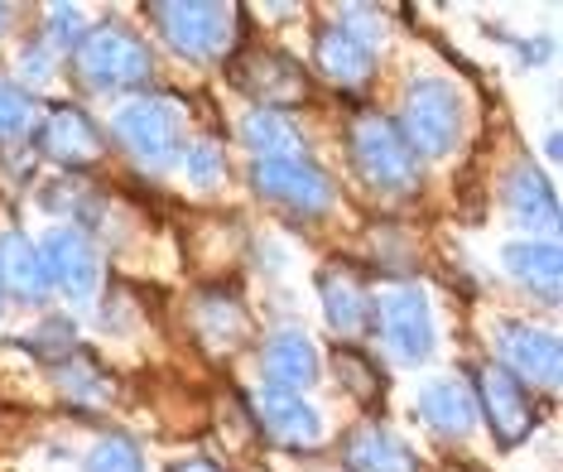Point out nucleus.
Returning <instances> with one entry per match:
<instances>
[{"mask_svg": "<svg viewBox=\"0 0 563 472\" xmlns=\"http://www.w3.org/2000/svg\"><path fill=\"white\" fill-rule=\"evenodd\" d=\"M101 150H107V140H101L97 121L87 117L82 107H54L44 121V155L58 160L63 169H92L101 160Z\"/></svg>", "mask_w": 563, "mask_h": 472, "instance_id": "obj_13", "label": "nucleus"}, {"mask_svg": "<svg viewBox=\"0 0 563 472\" xmlns=\"http://www.w3.org/2000/svg\"><path fill=\"white\" fill-rule=\"evenodd\" d=\"M58 391L68 395V405H78V410H107V405L117 400V381L87 352L58 356Z\"/></svg>", "mask_w": 563, "mask_h": 472, "instance_id": "obj_22", "label": "nucleus"}, {"mask_svg": "<svg viewBox=\"0 0 563 472\" xmlns=\"http://www.w3.org/2000/svg\"><path fill=\"white\" fill-rule=\"evenodd\" d=\"M48 34L58 44H82L87 24H82V10L78 6H48Z\"/></svg>", "mask_w": 563, "mask_h": 472, "instance_id": "obj_30", "label": "nucleus"}, {"mask_svg": "<svg viewBox=\"0 0 563 472\" xmlns=\"http://www.w3.org/2000/svg\"><path fill=\"white\" fill-rule=\"evenodd\" d=\"M251 415L265 439L279 443V449L299 453V449H318V443H323V415H318L299 391H275V386L255 391Z\"/></svg>", "mask_w": 563, "mask_h": 472, "instance_id": "obj_11", "label": "nucleus"}, {"mask_svg": "<svg viewBox=\"0 0 563 472\" xmlns=\"http://www.w3.org/2000/svg\"><path fill=\"white\" fill-rule=\"evenodd\" d=\"M342 463L347 472H419V458L380 425H362L342 439Z\"/></svg>", "mask_w": 563, "mask_h": 472, "instance_id": "obj_18", "label": "nucleus"}, {"mask_svg": "<svg viewBox=\"0 0 563 472\" xmlns=\"http://www.w3.org/2000/svg\"><path fill=\"white\" fill-rule=\"evenodd\" d=\"M405 145L424 160H443L453 155V145L463 140V101H457L453 83L443 78H415L405 87V107H400V125Z\"/></svg>", "mask_w": 563, "mask_h": 472, "instance_id": "obj_3", "label": "nucleus"}, {"mask_svg": "<svg viewBox=\"0 0 563 472\" xmlns=\"http://www.w3.org/2000/svg\"><path fill=\"white\" fill-rule=\"evenodd\" d=\"M0 289L20 304L48 299V275H44L40 246L24 232H0Z\"/></svg>", "mask_w": 563, "mask_h": 472, "instance_id": "obj_17", "label": "nucleus"}, {"mask_svg": "<svg viewBox=\"0 0 563 472\" xmlns=\"http://www.w3.org/2000/svg\"><path fill=\"white\" fill-rule=\"evenodd\" d=\"M338 30H347L356 44H366V48H371V54H376L380 34H386V30H380V15H376V10H366V6H347V10H342Z\"/></svg>", "mask_w": 563, "mask_h": 472, "instance_id": "obj_29", "label": "nucleus"}, {"mask_svg": "<svg viewBox=\"0 0 563 472\" xmlns=\"http://www.w3.org/2000/svg\"><path fill=\"white\" fill-rule=\"evenodd\" d=\"M501 265L510 279L534 289L544 304H559V246L554 241H510L501 251Z\"/></svg>", "mask_w": 563, "mask_h": 472, "instance_id": "obj_20", "label": "nucleus"}, {"mask_svg": "<svg viewBox=\"0 0 563 472\" xmlns=\"http://www.w3.org/2000/svg\"><path fill=\"white\" fill-rule=\"evenodd\" d=\"M198 328H202V338H208L217 352H232L241 342V333H246V318H241V309L232 299H212L208 309L198 314Z\"/></svg>", "mask_w": 563, "mask_h": 472, "instance_id": "obj_24", "label": "nucleus"}, {"mask_svg": "<svg viewBox=\"0 0 563 472\" xmlns=\"http://www.w3.org/2000/svg\"><path fill=\"white\" fill-rule=\"evenodd\" d=\"M313 63H318V73L338 87H366L371 73H376L371 48L356 44L347 30H338V24H323V30L313 34Z\"/></svg>", "mask_w": 563, "mask_h": 472, "instance_id": "obj_16", "label": "nucleus"}, {"mask_svg": "<svg viewBox=\"0 0 563 472\" xmlns=\"http://www.w3.org/2000/svg\"><path fill=\"white\" fill-rule=\"evenodd\" d=\"M371 318L380 323V338L395 362L405 366H424L433 356V314H429V299L424 289L415 285H390L371 299Z\"/></svg>", "mask_w": 563, "mask_h": 472, "instance_id": "obj_6", "label": "nucleus"}, {"mask_svg": "<svg viewBox=\"0 0 563 472\" xmlns=\"http://www.w3.org/2000/svg\"><path fill=\"white\" fill-rule=\"evenodd\" d=\"M419 415H424L429 429L448 433V439H463V433H472V425H477V400H472V391L463 381L439 376L419 391Z\"/></svg>", "mask_w": 563, "mask_h": 472, "instance_id": "obj_19", "label": "nucleus"}, {"mask_svg": "<svg viewBox=\"0 0 563 472\" xmlns=\"http://www.w3.org/2000/svg\"><path fill=\"white\" fill-rule=\"evenodd\" d=\"M261 366L275 391H309L318 381V348L299 328H279V333L265 338Z\"/></svg>", "mask_w": 563, "mask_h": 472, "instance_id": "obj_15", "label": "nucleus"}, {"mask_svg": "<svg viewBox=\"0 0 563 472\" xmlns=\"http://www.w3.org/2000/svg\"><path fill=\"white\" fill-rule=\"evenodd\" d=\"M338 376L356 391V400H362V405H376V400H380V376H376V366L362 362L356 352H338Z\"/></svg>", "mask_w": 563, "mask_h": 472, "instance_id": "obj_27", "label": "nucleus"}, {"mask_svg": "<svg viewBox=\"0 0 563 472\" xmlns=\"http://www.w3.org/2000/svg\"><path fill=\"white\" fill-rule=\"evenodd\" d=\"M501 366L520 381V386L530 381V386L559 391V366H563L559 338L549 333V328L506 323V328H501Z\"/></svg>", "mask_w": 563, "mask_h": 472, "instance_id": "obj_12", "label": "nucleus"}, {"mask_svg": "<svg viewBox=\"0 0 563 472\" xmlns=\"http://www.w3.org/2000/svg\"><path fill=\"white\" fill-rule=\"evenodd\" d=\"M352 160L362 178L371 188H380V194H415L419 174H415V150L405 145V135L395 131L386 117H356L352 125Z\"/></svg>", "mask_w": 563, "mask_h": 472, "instance_id": "obj_5", "label": "nucleus"}, {"mask_svg": "<svg viewBox=\"0 0 563 472\" xmlns=\"http://www.w3.org/2000/svg\"><path fill=\"white\" fill-rule=\"evenodd\" d=\"M506 208L530 232H559V198L540 169H516L506 184Z\"/></svg>", "mask_w": 563, "mask_h": 472, "instance_id": "obj_21", "label": "nucleus"}, {"mask_svg": "<svg viewBox=\"0 0 563 472\" xmlns=\"http://www.w3.org/2000/svg\"><path fill=\"white\" fill-rule=\"evenodd\" d=\"M150 48L135 34L117 30V24H97L82 34V44L73 48V73L92 92H135L150 83Z\"/></svg>", "mask_w": 563, "mask_h": 472, "instance_id": "obj_2", "label": "nucleus"}, {"mask_svg": "<svg viewBox=\"0 0 563 472\" xmlns=\"http://www.w3.org/2000/svg\"><path fill=\"white\" fill-rule=\"evenodd\" d=\"M40 261L48 275V289H63L73 304L97 299L101 289V256L87 241L82 227H48V237L40 241Z\"/></svg>", "mask_w": 563, "mask_h": 472, "instance_id": "obj_8", "label": "nucleus"}, {"mask_svg": "<svg viewBox=\"0 0 563 472\" xmlns=\"http://www.w3.org/2000/svg\"><path fill=\"white\" fill-rule=\"evenodd\" d=\"M82 472H145V458L131 439H121V433H111V439H101L92 453H87Z\"/></svg>", "mask_w": 563, "mask_h": 472, "instance_id": "obj_25", "label": "nucleus"}, {"mask_svg": "<svg viewBox=\"0 0 563 472\" xmlns=\"http://www.w3.org/2000/svg\"><path fill=\"white\" fill-rule=\"evenodd\" d=\"M178 160H184V174H188V184L194 188H212L217 178H222V169H227V160H222V150L217 145H188Z\"/></svg>", "mask_w": 563, "mask_h": 472, "instance_id": "obj_28", "label": "nucleus"}, {"mask_svg": "<svg viewBox=\"0 0 563 472\" xmlns=\"http://www.w3.org/2000/svg\"><path fill=\"white\" fill-rule=\"evenodd\" d=\"M241 140L255 150V160H275V155H303V145H299V135L289 131L285 121L275 117V111H246L241 117Z\"/></svg>", "mask_w": 563, "mask_h": 472, "instance_id": "obj_23", "label": "nucleus"}, {"mask_svg": "<svg viewBox=\"0 0 563 472\" xmlns=\"http://www.w3.org/2000/svg\"><path fill=\"white\" fill-rule=\"evenodd\" d=\"M251 184L261 198L279 202V208L318 217L332 208V184L309 155H275V160H255L251 164Z\"/></svg>", "mask_w": 563, "mask_h": 472, "instance_id": "obj_7", "label": "nucleus"}, {"mask_svg": "<svg viewBox=\"0 0 563 472\" xmlns=\"http://www.w3.org/2000/svg\"><path fill=\"white\" fill-rule=\"evenodd\" d=\"M184 107L169 97H135L111 117V135L121 140L125 150L140 160V164H174L184 155Z\"/></svg>", "mask_w": 563, "mask_h": 472, "instance_id": "obj_4", "label": "nucleus"}, {"mask_svg": "<svg viewBox=\"0 0 563 472\" xmlns=\"http://www.w3.org/2000/svg\"><path fill=\"white\" fill-rule=\"evenodd\" d=\"M232 83L246 97L261 101V111L309 101V73H303L289 54H275V48H246V54H236L232 58Z\"/></svg>", "mask_w": 563, "mask_h": 472, "instance_id": "obj_9", "label": "nucleus"}, {"mask_svg": "<svg viewBox=\"0 0 563 472\" xmlns=\"http://www.w3.org/2000/svg\"><path fill=\"white\" fill-rule=\"evenodd\" d=\"M145 15L159 24L164 44H169L174 54H184L194 63L236 54V40H241L236 6H212V0H150Z\"/></svg>", "mask_w": 563, "mask_h": 472, "instance_id": "obj_1", "label": "nucleus"}, {"mask_svg": "<svg viewBox=\"0 0 563 472\" xmlns=\"http://www.w3.org/2000/svg\"><path fill=\"white\" fill-rule=\"evenodd\" d=\"M34 125V97L15 83H0V140H20Z\"/></svg>", "mask_w": 563, "mask_h": 472, "instance_id": "obj_26", "label": "nucleus"}, {"mask_svg": "<svg viewBox=\"0 0 563 472\" xmlns=\"http://www.w3.org/2000/svg\"><path fill=\"white\" fill-rule=\"evenodd\" d=\"M318 299H323V318H328L332 338H342V342L366 338L371 323H376V318H371V295L342 265H328V271L318 275Z\"/></svg>", "mask_w": 563, "mask_h": 472, "instance_id": "obj_14", "label": "nucleus"}, {"mask_svg": "<svg viewBox=\"0 0 563 472\" xmlns=\"http://www.w3.org/2000/svg\"><path fill=\"white\" fill-rule=\"evenodd\" d=\"M472 400L482 405L486 429H492V439L501 443V449H520V443L530 439L534 400H530V391L506 372V366H482L477 372V395H472Z\"/></svg>", "mask_w": 563, "mask_h": 472, "instance_id": "obj_10", "label": "nucleus"}, {"mask_svg": "<svg viewBox=\"0 0 563 472\" xmlns=\"http://www.w3.org/2000/svg\"><path fill=\"white\" fill-rule=\"evenodd\" d=\"M5 30H10V10L0 6V34H5Z\"/></svg>", "mask_w": 563, "mask_h": 472, "instance_id": "obj_32", "label": "nucleus"}, {"mask_svg": "<svg viewBox=\"0 0 563 472\" xmlns=\"http://www.w3.org/2000/svg\"><path fill=\"white\" fill-rule=\"evenodd\" d=\"M174 472H222V468L208 463V458H184V463H174Z\"/></svg>", "mask_w": 563, "mask_h": 472, "instance_id": "obj_31", "label": "nucleus"}]
</instances>
